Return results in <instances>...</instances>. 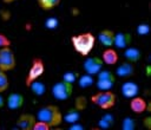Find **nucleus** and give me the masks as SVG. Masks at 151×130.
I'll return each mask as SVG.
<instances>
[{"instance_id":"1","label":"nucleus","mask_w":151,"mask_h":130,"mask_svg":"<svg viewBox=\"0 0 151 130\" xmlns=\"http://www.w3.org/2000/svg\"><path fill=\"white\" fill-rule=\"evenodd\" d=\"M97 38L91 32H84L71 37V44L77 53L83 57H87L96 45Z\"/></svg>"},{"instance_id":"2","label":"nucleus","mask_w":151,"mask_h":130,"mask_svg":"<svg viewBox=\"0 0 151 130\" xmlns=\"http://www.w3.org/2000/svg\"><path fill=\"white\" fill-rule=\"evenodd\" d=\"M35 117H37V119L47 123L51 128L58 126L63 123V113H61L60 109L53 104H48V105L40 108L37 112Z\"/></svg>"},{"instance_id":"3","label":"nucleus","mask_w":151,"mask_h":130,"mask_svg":"<svg viewBox=\"0 0 151 130\" xmlns=\"http://www.w3.org/2000/svg\"><path fill=\"white\" fill-rule=\"evenodd\" d=\"M90 100L98 108L103 110H109L116 105L117 97L111 90H104V91H98L97 93L92 95Z\"/></svg>"},{"instance_id":"4","label":"nucleus","mask_w":151,"mask_h":130,"mask_svg":"<svg viewBox=\"0 0 151 130\" xmlns=\"http://www.w3.org/2000/svg\"><path fill=\"white\" fill-rule=\"evenodd\" d=\"M45 72V63L41 58H33L32 59V63H31V66H29V70H28V73L26 76V79H25V84L26 86H29L31 83H33L34 80L39 79Z\"/></svg>"},{"instance_id":"5","label":"nucleus","mask_w":151,"mask_h":130,"mask_svg":"<svg viewBox=\"0 0 151 130\" xmlns=\"http://www.w3.org/2000/svg\"><path fill=\"white\" fill-rule=\"evenodd\" d=\"M52 95L58 100H66L72 96L73 84L67 83L65 80H60L52 86Z\"/></svg>"},{"instance_id":"6","label":"nucleus","mask_w":151,"mask_h":130,"mask_svg":"<svg viewBox=\"0 0 151 130\" xmlns=\"http://www.w3.org/2000/svg\"><path fill=\"white\" fill-rule=\"evenodd\" d=\"M15 56L14 52L12 51L11 46L2 47L0 48V70L5 72H9L14 70L15 67Z\"/></svg>"},{"instance_id":"7","label":"nucleus","mask_w":151,"mask_h":130,"mask_svg":"<svg viewBox=\"0 0 151 130\" xmlns=\"http://www.w3.org/2000/svg\"><path fill=\"white\" fill-rule=\"evenodd\" d=\"M83 67L86 73L96 76L104 67V63H103L101 58H99V57H88L87 56V58L83 63Z\"/></svg>"},{"instance_id":"8","label":"nucleus","mask_w":151,"mask_h":130,"mask_svg":"<svg viewBox=\"0 0 151 130\" xmlns=\"http://www.w3.org/2000/svg\"><path fill=\"white\" fill-rule=\"evenodd\" d=\"M130 99H131L130 100V109H131L132 112H134L137 115H140V113H143V112H145L146 110L150 109L146 100L142 97H138V95L130 98Z\"/></svg>"},{"instance_id":"9","label":"nucleus","mask_w":151,"mask_h":130,"mask_svg":"<svg viewBox=\"0 0 151 130\" xmlns=\"http://www.w3.org/2000/svg\"><path fill=\"white\" fill-rule=\"evenodd\" d=\"M35 121H37L35 115H32V113H22L18 118L17 125L21 130H32Z\"/></svg>"},{"instance_id":"10","label":"nucleus","mask_w":151,"mask_h":130,"mask_svg":"<svg viewBox=\"0 0 151 130\" xmlns=\"http://www.w3.org/2000/svg\"><path fill=\"white\" fill-rule=\"evenodd\" d=\"M132 40V35L127 32H119V33H114V40H113V45L117 48H126Z\"/></svg>"},{"instance_id":"11","label":"nucleus","mask_w":151,"mask_h":130,"mask_svg":"<svg viewBox=\"0 0 151 130\" xmlns=\"http://www.w3.org/2000/svg\"><path fill=\"white\" fill-rule=\"evenodd\" d=\"M6 104L9 110H18L24 105V96L18 92H12L8 95Z\"/></svg>"},{"instance_id":"12","label":"nucleus","mask_w":151,"mask_h":130,"mask_svg":"<svg viewBox=\"0 0 151 130\" xmlns=\"http://www.w3.org/2000/svg\"><path fill=\"white\" fill-rule=\"evenodd\" d=\"M118 52L112 48V47H106L104 51H103V54H101V60L105 65H116L118 63Z\"/></svg>"},{"instance_id":"13","label":"nucleus","mask_w":151,"mask_h":130,"mask_svg":"<svg viewBox=\"0 0 151 130\" xmlns=\"http://www.w3.org/2000/svg\"><path fill=\"white\" fill-rule=\"evenodd\" d=\"M97 39L99 40V43L105 46V47H112L113 46V40H114V32L112 30L105 28L103 31L99 32Z\"/></svg>"},{"instance_id":"14","label":"nucleus","mask_w":151,"mask_h":130,"mask_svg":"<svg viewBox=\"0 0 151 130\" xmlns=\"http://www.w3.org/2000/svg\"><path fill=\"white\" fill-rule=\"evenodd\" d=\"M134 73V66H133V63H130V61H124L120 65H118V67L116 69V74L118 77H122V78H127V77H131L133 76Z\"/></svg>"},{"instance_id":"15","label":"nucleus","mask_w":151,"mask_h":130,"mask_svg":"<svg viewBox=\"0 0 151 130\" xmlns=\"http://www.w3.org/2000/svg\"><path fill=\"white\" fill-rule=\"evenodd\" d=\"M139 92V87L138 85L134 83V82H131V80H127V82H124L123 85H122V93L125 98H132L134 96H137Z\"/></svg>"},{"instance_id":"16","label":"nucleus","mask_w":151,"mask_h":130,"mask_svg":"<svg viewBox=\"0 0 151 130\" xmlns=\"http://www.w3.org/2000/svg\"><path fill=\"white\" fill-rule=\"evenodd\" d=\"M140 56H142V53H140L139 48H137V47L127 46V47L125 48L124 58H125L127 61H130V63H133V64L137 63V61L140 59Z\"/></svg>"},{"instance_id":"17","label":"nucleus","mask_w":151,"mask_h":130,"mask_svg":"<svg viewBox=\"0 0 151 130\" xmlns=\"http://www.w3.org/2000/svg\"><path fill=\"white\" fill-rule=\"evenodd\" d=\"M78 82V85L81 87V89H86V87H90L91 85L94 84V78L92 74H88V73H85V74H81L78 77L77 79Z\"/></svg>"},{"instance_id":"18","label":"nucleus","mask_w":151,"mask_h":130,"mask_svg":"<svg viewBox=\"0 0 151 130\" xmlns=\"http://www.w3.org/2000/svg\"><path fill=\"white\" fill-rule=\"evenodd\" d=\"M79 118H80V111L77 110L76 108L72 109V110H70V111H67L65 113V116H63V121H65V122H67L70 124L78 122Z\"/></svg>"},{"instance_id":"19","label":"nucleus","mask_w":151,"mask_h":130,"mask_svg":"<svg viewBox=\"0 0 151 130\" xmlns=\"http://www.w3.org/2000/svg\"><path fill=\"white\" fill-rule=\"evenodd\" d=\"M28 87L32 90V92H33L35 96H42V95L45 93V91H46L45 84H44L42 82H39L38 79L34 80L33 83H31Z\"/></svg>"},{"instance_id":"20","label":"nucleus","mask_w":151,"mask_h":130,"mask_svg":"<svg viewBox=\"0 0 151 130\" xmlns=\"http://www.w3.org/2000/svg\"><path fill=\"white\" fill-rule=\"evenodd\" d=\"M61 0H37L39 7L44 11H50L53 9L54 7H57L60 4Z\"/></svg>"},{"instance_id":"21","label":"nucleus","mask_w":151,"mask_h":130,"mask_svg":"<svg viewBox=\"0 0 151 130\" xmlns=\"http://www.w3.org/2000/svg\"><path fill=\"white\" fill-rule=\"evenodd\" d=\"M116 82L113 80H106V79H97L96 80V86L99 91H104V90H111L113 87Z\"/></svg>"},{"instance_id":"22","label":"nucleus","mask_w":151,"mask_h":130,"mask_svg":"<svg viewBox=\"0 0 151 130\" xmlns=\"http://www.w3.org/2000/svg\"><path fill=\"white\" fill-rule=\"evenodd\" d=\"M9 86V79L7 77V72L0 70V93L5 92Z\"/></svg>"},{"instance_id":"23","label":"nucleus","mask_w":151,"mask_h":130,"mask_svg":"<svg viewBox=\"0 0 151 130\" xmlns=\"http://www.w3.org/2000/svg\"><path fill=\"white\" fill-rule=\"evenodd\" d=\"M78 77H79V73H78V72H74V71H67V72H65V73L63 74V80L73 84V83L77 82Z\"/></svg>"},{"instance_id":"24","label":"nucleus","mask_w":151,"mask_h":130,"mask_svg":"<svg viewBox=\"0 0 151 130\" xmlns=\"http://www.w3.org/2000/svg\"><path fill=\"white\" fill-rule=\"evenodd\" d=\"M136 128V122L133 118L131 117H126L124 118L123 123H122V129L123 130H133Z\"/></svg>"},{"instance_id":"25","label":"nucleus","mask_w":151,"mask_h":130,"mask_svg":"<svg viewBox=\"0 0 151 130\" xmlns=\"http://www.w3.org/2000/svg\"><path fill=\"white\" fill-rule=\"evenodd\" d=\"M74 105H76V109L77 110H84L87 105V99L84 97V96H79L76 98V102H74Z\"/></svg>"},{"instance_id":"26","label":"nucleus","mask_w":151,"mask_h":130,"mask_svg":"<svg viewBox=\"0 0 151 130\" xmlns=\"http://www.w3.org/2000/svg\"><path fill=\"white\" fill-rule=\"evenodd\" d=\"M58 19L57 18H54V17H50V18H47L46 20H45V26L48 28V30H54V28H57L58 27Z\"/></svg>"},{"instance_id":"27","label":"nucleus","mask_w":151,"mask_h":130,"mask_svg":"<svg viewBox=\"0 0 151 130\" xmlns=\"http://www.w3.org/2000/svg\"><path fill=\"white\" fill-rule=\"evenodd\" d=\"M50 129H51V126H50L47 123L37 119L35 123H34V125H33V129H32V130H50Z\"/></svg>"},{"instance_id":"28","label":"nucleus","mask_w":151,"mask_h":130,"mask_svg":"<svg viewBox=\"0 0 151 130\" xmlns=\"http://www.w3.org/2000/svg\"><path fill=\"white\" fill-rule=\"evenodd\" d=\"M150 26L147 25V24H140V25H138L137 26V33L139 34V35H146V34H149L150 33Z\"/></svg>"},{"instance_id":"29","label":"nucleus","mask_w":151,"mask_h":130,"mask_svg":"<svg viewBox=\"0 0 151 130\" xmlns=\"http://www.w3.org/2000/svg\"><path fill=\"white\" fill-rule=\"evenodd\" d=\"M11 44H12L11 39H9L7 35H5V34L0 33V48H2V47H7V46H11Z\"/></svg>"},{"instance_id":"30","label":"nucleus","mask_w":151,"mask_h":130,"mask_svg":"<svg viewBox=\"0 0 151 130\" xmlns=\"http://www.w3.org/2000/svg\"><path fill=\"white\" fill-rule=\"evenodd\" d=\"M68 129H70V130H83L84 126H83L81 124H79L78 122H76V123H72Z\"/></svg>"},{"instance_id":"31","label":"nucleus","mask_w":151,"mask_h":130,"mask_svg":"<svg viewBox=\"0 0 151 130\" xmlns=\"http://www.w3.org/2000/svg\"><path fill=\"white\" fill-rule=\"evenodd\" d=\"M143 124L145 125L146 129H151V117H150V116L145 117L144 121H143Z\"/></svg>"},{"instance_id":"32","label":"nucleus","mask_w":151,"mask_h":130,"mask_svg":"<svg viewBox=\"0 0 151 130\" xmlns=\"http://www.w3.org/2000/svg\"><path fill=\"white\" fill-rule=\"evenodd\" d=\"M4 106H5V99H4V97L0 93V109H2Z\"/></svg>"},{"instance_id":"33","label":"nucleus","mask_w":151,"mask_h":130,"mask_svg":"<svg viewBox=\"0 0 151 130\" xmlns=\"http://www.w3.org/2000/svg\"><path fill=\"white\" fill-rule=\"evenodd\" d=\"M5 4H12V2H14V1H17V0H2Z\"/></svg>"}]
</instances>
